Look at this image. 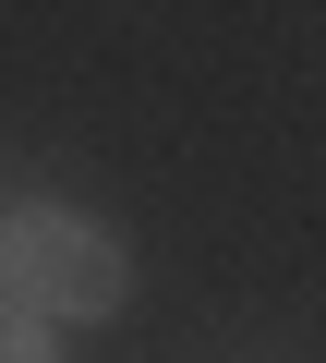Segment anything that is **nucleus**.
<instances>
[{"mask_svg": "<svg viewBox=\"0 0 326 363\" xmlns=\"http://www.w3.org/2000/svg\"><path fill=\"white\" fill-rule=\"evenodd\" d=\"M0 303L37 315L49 339L61 327H97V315L133 303V255L97 218H73V206H13V230H0Z\"/></svg>", "mask_w": 326, "mask_h": 363, "instance_id": "nucleus-1", "label": "nucleus"}, {"mask_svg": "<svg viewBox=\"0 0 326 363\" xmlns=\"http://www.w3.org/2000/svg\"><path fill=\"white\" fill-rule=\"evenodd\" d=\"M0 363H61V339H49L37 315H13V303H0Z\"/></svg>", "mask_w": 326, "mask_h": 363, "instance_id": "nucleus-2", "label": "nucleus"}]
</instances>
